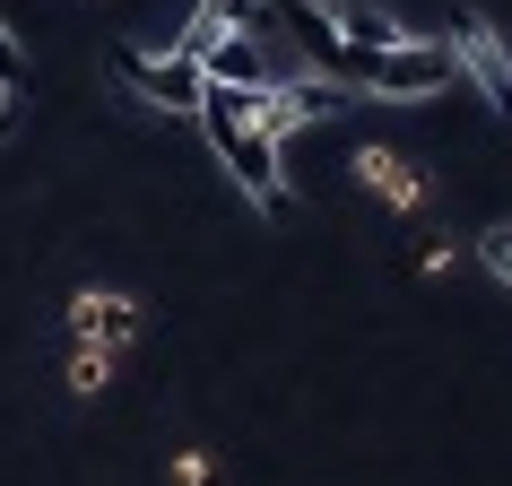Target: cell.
I'll use <instances>...</instances> for the list:
<instances>
[{
    "label": "cell",
    "mask_w": 512,
    "mask_h": 486,
    "mask_svg": "<svg viewBox=\"0 0 512 486\" xmlns=\"http://www.w3.org/2000/svg\"><path fill=\"white\" fill-rule=\"evenodd\" d=\"M200 139H209V157L235 174V191L252 200L261 217L287 209V174H278V139L261 131V87H200Z\"/></svg>",
    "instance_id": "cell-1"
},
{
    "label": "cell",
    "mask_w": 512,
    "mask_h": 486,
    "mask_svg": "<svg viewBox=\"0 0 512 486\" xmlns=\"http://www.w3.org/2000/svg\"><path fill=\"white\" fill-rule=\"evenodd\" d=\"M287 18L304 27V44H313V61H330V70H356L365 53H382L391 35H408L382 0H287Z\"/></svg>",
    "instance_id": "cell-2"
},
{
    "label": "cell",
    "mask_w": 512,
    "mask_h": 486,
    "mask_svg": "<svg viewBox=\"0 0 512 486\" xmlns=\"http://www.w3.org/2000/svg\"><path fill=\"white\" fill-rule=\"evenodd\" d=\"M348 79L365 87L374 105H426V96H443L460 70H452V44H443V35H391L382 53L356 61Z\"/></svg>",
    "instance_id": "cell-3"
},
{
    "label": "cell",
    "mask_w": 512,
    "mask_h": 486,
    "mask_svg": "<svg viewBox=\"0 0 512 486\" xmlns=\"http://www.w3.org/2000/svg\"><path fill=\"white\" fill-rule=\"evenodd\" d=\"M113 87L131 96V105L148 113H200V87H209V70H200V53H183V44H165V53H148V44H113L105 53Z\"/></svg>",
    "instance_id": "cell-4"
},
{
    "label": "cell",
    "mask_w": 512,
    "mask_h": 486,
    "mask_svg": "<svg viewBox=\"0 0 512 486\" xmlns=\"http://www.w3.org/2000/svg\"><path fill=\"white\" fill-rule=\"evenodd\" d=\"M443 44H452V70H460V79L478 87L495 113H512V35L495 27L486 9H452V35H443Z\"/></svg>",
    "instance_id": "cell-5"
},
{
    "label": "cell",
    "mask_w": 512,
    "mask_h": 486,
    "mask_svg": "<svg viewBox=\"0 0 512 486\" xmlns=\"http://www.w3.org/2000/svg\"><path fill=\"white\" fill-rule=\"evenodd\" d=\"M139 330H148V313H139L131 287H79V296L61 304V339H79V348H131Z\"/></svg>",
    "instance_id": "cell-6"
},
{
    "label": "cell",
    "mask_w": 512,
    "mask_h": 486,
    "mask_svg": "<svg viewBox=\"0 0 512 486\" xmlns=\"http://www.w3.org/2000/svg\"><path fill=\"white\" fill-rule=\"evenodd\" d=\"M330 113H339V87L330 79H270L261 87V131L270 139H287V131H304V122H330Z\"/></svg>",
    "instance_id": "cell-7"
},
{
    "label": "cell",
    "mask_w": 512,
    "mask_h": 486,
    "mask_svg": "<svg viewBox=\"0 0 512 486\" xmlns=\"http://www.w3.org/2000/svg\"><path fill=\"white\" fill-rule=\"evenodd\" d=\"M356 183L374 191L382 209H400V217H417V209H426V174H417V165H408L400 148H374V139H365V148H356Z\"/></svg>",
    "instance_id": "cell-8"
},
{
    "label": "cell",
    "mask_w": 512,
    "mask_h": 486,
    "mask_svg": "<svg viewBox=\"0 0 512 486\" xmlns=\"http://www.w3.org/2000/svg\"><path fill=\"white\" fill-rule=\"evenodd\" d=\"M252 9H261V0H200L174 44H183V53H209V44H226V35H252Z\"/></svg>",
    "instance_id": "cell-9"
},
{
    "label": "cell",
    "mask_w": 512,
    "mask_h": 486,
    "mask_svg": "<svg viewBox=\"0 0 512 486\" xmlns=\"http://www.w3.org/2000/svg\"><path fill=\"white\" fill-rule=\"evenodd\" d=\"M200 70H209V87H270L261 35H226V44H209V53H200Z\"/></svg>",
    "instance_id": "cell-10"
},
{
    "label": "cell",
    "mask_w": 512,
    "mask_h": 486,
    "mask_svg": "<svg viewBox=\"0 0 512 486\" xmlns=\"http://www.w3.org/2000/svg\"><path fill=\"white\" fill-rule=\"evenodd\" d=\"M113 365H122L113 348H79V339H70V348H61V382H70V400H96V391H113Z\"/></svg>",
    "instance_id": "cell-11"
},
{
    "label": "cell",
    "mask_w": 512,
    "mask_h": 486,
    "mask_svg": "<svg viewBox=\"0 0 512 486\" xmlns=\"http://www.w3.org/2000/svg\"><path fill=\"white\" fill-rule=\"evenodd\" d=\"M478 261H486L495 287H512V226H486V235H478Z\"/></svg>",
    "instance_id": "cell-12"
},
{
    "label": "cell",
    "mask_w": 512,
    "mask_h": 486,
    "mask_svg": "<svg viewBox=\"0 0 512 486\" xmlns=\"http://www.w3.org/2000/svg\"><path fill=\"white\" fill-rule=\"evenodd\" d=\"M209 478H217L209 452H183V460H174V486H209Z\"/></svg>",
    "instance_id": "cell-13"
},
{
    "label": "cell",
    "mask_w": 512,
    "mask_h": 486,
    "mask_svg": "<svg viewBox=\"0 0 512 486\" xmlns=\"http://www.w3.org/2000/svg\"><path fill=\"white\" fill-rule=\"evenodd\" d=\"M0 79H18V35H9V18H0Z\"/></svg>",
    "instance_id": "cell-14"
},
{
    "label": "cell",
    "mask_w": 512,
    "mask_h": 486,
    "mask_svg": "<svg viewBox=\"0 0 512 486\" xmlns=\"http://www.w3.org/2000/svg\"><path fill=\"white\" fill-rule=\"evenodd\" d=\"M9 105H18V79H0V131H9Z\"/></svg>",
    "instance_id": "cell-15"
},
{
    "label": "cell",
    "mask_w": 512,
    "mask_h": 486,
    "mask_svg": "<svg viewBox=\"0 0 512 486\" xmlns=\"http://www.w3.org/2000/svg\"><path fill=\"white\" fill-rule=\"evenodd\" d=\"M504 122H512V113H504Z\"/></svg>",
    "instance_id": "cell-16"
}]
</instances>
